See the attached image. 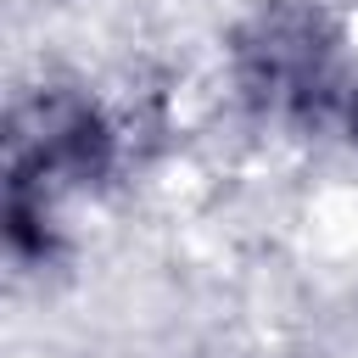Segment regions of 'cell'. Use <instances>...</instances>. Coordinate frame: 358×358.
<instances>
[{
    "label": "cell",
    "instance_id": "cell-1",
    "mask_svg": "<svg viewBox=\"0 0 358 358\" xmlns=\"http://www.w3.org/2000/svg\"><path fill=\"white\" fill-rule=\"evenodd\" d=\"M123 162L112 106L67 78H45L11 101L6 123V246L17 263H56L62 201L101 190Z\"/></svg>",
    "mask_w": 358,
    "mask_h": 358
},
{
    "label": "cell",
    "instance_id": "cell-2",
    "mask_svg": "<svg viewBox=\"0 0 358 358\" xmlns=\"http://www.w3.org/2000/svg\"><path fill=\"white\" fill-rule=\"evenodd\" d=\"M224 78L257 123L341 129L358 90V45L324 0H252L224 34Z\"/></svg>",
    "mask_w": 358,
    "mask_h": 358
},
{
    "label": "cell",
    "instance_id": "cell-3",
    "mask_svg": "<svg viewBox=\"0 0 358 358\" xmlns=\"http://www.w3.org/2000/svg\"><path fill=\"white\" fill-rule=\"evenodd\" d=\"M341 129H347V134L358 140V90H352V106H347V123H341Z\"/></svg>",
    "mask_w": 358,
    "mask_h": 358
}]
</instances>
